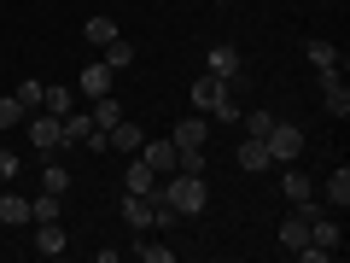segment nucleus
Returning a JSON list of instances; mask_svg holds the SVG:
<instances>
[{"label":"nucleus","mask_w":350,"mask_h":263,"mask_svg":"<svg viewBox=\"0 0 350 263\" xmlns=\"http://www.w3.org/2000/svg\"><path fill=\"white\" fill-rule=\"evenodd\" d=\"M140 140H146V129H140V123H129V117L105 129V152H140Z\"/></svg>","instance_id":"10"},{"label":"nucleus","mask_w":350,"mask_h":263,"mask_svg":"<svg viewBox=\"0 0 350 263\" xmlns=\"http://www.w3.org/2000/svg\"><path fill=\"white\" fill-rule=\"evenodd\" d=\"M170 140H175V152H204L211 147V123H204V117H181V123L170 129Z\"/></svg>","instance_id":"5"},{"label":"nucleus","mask_w":350,"mask_h":263,"mask_svg":"<svg viewBox=\"0 0 350 263\" xmlns=\"http://www.w3.org/2000/svg\"><path fill=\"white\" fill-rule=\"evenodd\" d=\"M129 251H135L140 263H170L175 258V246H152V240H140V246H129Z\"/></svg>","instance_id":"26"},{"label":"nucleus","mask_w":350,"mask_h":263,"mask_svg":"<svg viewBox=\"0 0 350 263\" xmlns=\"http://www.w3.org/2000/svg\"><path fill=\"white\" fill-rule=\"evenodd\" d=\"M304 59H310L315 71H333V64L345 71V59H338V47H333V41H304Z\"/></svg>","instance_id":"18"},{"label":"nucleus","mask_w":350,"mask_h":263,"mask_svg":"<svg viewBox=\"0 0 350 263\" xmlns=\"http://www.w3.org/2000/svg\"><path fill=\"white\" fill-rule=\"evenodd\" d=\"M59 129H64V147H82V140L94 135V117L76 105V112H64V117H59Z\"/></svg>","instance_id":"14"},{"label":"nucleus","mask_w":350,"mask_h":263,"mask_svg":"<svg viewBox=\"0 0 350 263\" xmlns=\"http://www.w3.org/2000/svg\"><path fill=\"white\" fill-rule=\"evenodd\" d=\"M88 117H94V129H100V135H105V129H111V123H123V105H117L111 94H100V100H88Z\"/></svg>","instance_id":"17"},{"label":"nucleus","mask_w":350,"mask_h":263,"mask_svg":"<svg viewBox=\"0 0 350 263\" xmlns=\"http://www.w3.org/2000/svg\"><path fill=\"white\" fill-rule=\"evenodd\" d=\"M41 181H47V193H59V199H64V188H70V170H64V164H47V170H41Z\"/></svg>","instance_id":"29"},{"label":"nucleus","mask_w":350,"mask_h":263,"mask_svg":"<svg viewBox=\"0 0 350 263\" xmlns=\"http://www.w3.org/2000/svg\"><path fill=\"white\" fill-rule=\"evenodd\" d=\"M140 158H146L158 175H170L175 170V140L170 135H163V140H140Z\"/></svg>","instance_id":"13"},{"label":"nucleus","mask_w":350,"mask_h":263,"mask_svg":"<svg viewBox=\"0 0 350 263\" xmlns=\"http://www.w3.org/2000/svg\"><path fill=\"white\" fill-rule=\"evenodd\" d=\"M152 199L170 205V211H181V216H199L204 205H211V188H204V175L170 170V175H158V193H152Z\"/></svg>","instance_id":"1"},{"label":"nucleus","mask_w":350,"mask_h":263,"mask_svg":"<svg viewBox=\"0 0 350 263\" xmlns=\"http://www.w3.org/2000/svg\"><path fill=\"white\" fill-rule=\"evenodd\" d=\"M123 188H129V193H158V170H152V164L140 158V152L129 158V170H123Z\"/></svg>","instance_id":"11"},{"label":"nucleus","mask_w":350,"mask_h":263,"mask_svg":"<svg viewBox=\"0 0 350 263\" xmlns=\"http://www.w3.org/2000/svg\"><path fill=\"white\" fill-rule=\"evenodd\" d=\"M29 223H59V193H47V199H29Z\"/></svg>","instance_id":"25"},{"label":"nucleus","mask_w":350,"mask_h":263,"mask_svg":"<svg viewBox=\"0 0 350 263\" xmlns=\"http://www.w3.org/2000/svg\"><path fill=\"white\" fill-rule=\"evenodd\" d=\"M280 193H286L292 205H298V199H315V181H310L304 170H292V164H286V181H280Z\"/></svg>","instance_id":"21"},{"label":"nucleus","mask_w":350,"mask_h":263,"mask_svg":"<svg viewBox=\"0 0 350 263\" xmlns=\"http://www.w3.org/2000/svg\"><path fill=\"white\" fill-rule=\"evenodd\" d=\"M41 112H53V117H64V112H76V88H64V82H53L47 94H41Z\"/></svg>","instance_id":"19"},{"label":"nucleus","mask_w":350,"mask_h":263,"mask_svg":"<svg viewBox=\"0 0 350 263\" xmlns=\"http://www.w3.org/2000/svg\"><path fill=\"white\" fill-rule=\"evenodd\" d=\"M315 76H321V112L327 117H350V82H345V71L333 64V71H315Z\"/></svg>","instance_id":"3"},{"label":"nucleus","mask_w":350,"mask_h":263,"mask_svg":"<svg viewBox=\"0 0 350 263\" xmlns=\"http://www.w3.org/2000/svg\"><path fill=\"white\" fill-rule=\"evenodd\" d=\"M0 223H6V228H24V223H29V199H18V193H0Z\"/></svg>","instance_id":"20"},{"label":"nucleus","mask_w":350,"mask_h":263,"mask_svg":"<svg viewBox=\"0 0 350 263\" xmlns=\"http://www.w3.org/2000/svg\"><path fill=\"white\" fill-rule=\"evenodd\" d=\"M152 205H158L152 193H129L123 188V223L129 228H152Z\"/></svg>","instance_id":"12"},{"label":"nucleus","mask_w":350,"mask_h":263,"mask_svg":"<svg viewBox=\"0 0 350 263\" xmlns=\"http://www.w3.org/2000/svg\"><path fill=\"white\" fill-rule=\"evenodd\" d=\"M41 94H47V82H36V76H29V82H18V105H24V112H36Z\"/></svg>","instance_id":"27"},{"label":"nucleus","mask_w":350,"mask_h":263,"mask_svg":"<svg viewBox=\"0 0 350 263\" xmlns=\"http://www.w3.org/2000/svg\"><path fill=\"white\" fill-rule=\"evenodd\" d=\"M262 147H269V164H292L304 152V129H292V123H275L269 135H262Z\"/></svg>","instance_id":"4"},{"label":"nucleus","mask_w":350,"mask_h":263,"mask_svg":"<svg viewBox=\"0 0 350 263\" xmlns=\"http://www.w3.org/2000/svg\"><path fill=\"white\" fill-rule=\"evenodd\" d=\"M193 105L211 112V117H222V123H234V117H239V105L228 100V82H222V76H211V71L193 76Z\"/></svg>","instance_id":"2"},{"label":"nucleus","mask_w":350,"mask_h":263,"mask_svg":"<svg viewBox=\"0 0 350 263\" xmlns=\"http://www.w3.org/2000/svg\"><path fill=\"white\" fill-rule=\"evenodd\" d=\"M18 175V152H0V181H12Z\"/></svg>","instance_id":"32"},{"label":"nucleus","mask_w":350,"mask_h":263,"mask_svg":"<svg viewBox=\"0 0 350 263\" xmlns=\"http://www.w3.org/2000/svg\"><path fill=\"white\" fill-rule=\"evenodd\" d=\"M204 71H211V76H222V82H234V76L245 71V59H239V47H234V41H216V47L204 53Z\"/></svg>","instance_id":"6"},{"label":"nucleus","mask_w":350,"mask_h":263,"mask_svg":"<svg viewBox=\"0 0 350 263\" xmlns=\"http://www.w3.org/2000/svg\"><path fill=\"white\" fill-rule=\"evenodd\" d=\"M24 105H18V94H6V100H0V129H18V123H24Z\"/></svg>","instance_id":"28"},{"label":"nucleus","mask_w":350,"mask_h":263,"mask_svg":"<svg viewBox=\"0 0 350 263\" xmlns=\"http://www.w3.org/2000/svg\"><path fill=\"white\" fill-rule=\"evenodd\" d=\"M88 41H94V47H105V41H117V24H111V12L88 18Z\"/></svg>","instance_id":"24"},{"label":"nucleus","mask_w":350,"mask_h":263,"mask_svg":"<svg viewBox=\"0 0 350 263\" xmlns=\"http://www.w3.org/2000/svg\"><path fill=\"white\" fill-rule=\"evenodd\" d=\"M64 246H70V240H64L59 223H36V251L41 258H64Z\"/></svg>","instance_id":"16"},{"label":"nucleus","mask_w":350,"mask_h":263,"mask_svg":"<svg viewBox=\"0 0 350 263\" xmlns=\"http://www.w3.org/2000/svg\"><path fill=\"white\" fill-rule=\"evenodd\" d=\"M310 246H321L327 258H338V246H345V234H338V223H333V216H321V211L310 216Z\"/></svg>","instance_id":"9"},{"label":"nucleus","mask_w":350,"mask_h":263,"mask_svg":"<svg viewBox=\"0 0 350 263\" xmlns=\"http://www.w3.org/2000/svg\"><path fill=\"white\" fill-rule=\"evenodd\" d=\"M327 199H333L338 211H345V205H350V170H345V164H338V170L327 175Z\"/></svg>","instance_id":"23"},{"label":"nucleus","mask_w":350,"mask_h":263,"mask_svg":"<svg viewBox=\"0 0 350 263\" xmlns=\"http://www.w3.org/2000/svg\"><path fill=\"white\" fill-rule=\"evenodd\" d=\"M29 147H36V152H53V147H64V129H59V117H53V112L29 117Z\"/></svg>","instance_id":"8"},{"label":"nucleus","mask_w":350,"mask_h":263,"mask_svg":"<svg viewBox=\"0 0 350 263\" xmlns=\"http://www.w3.org/2000/svg\"><path fill=\"white\" fill-rule=\"evenodd\" d=\"M111 76H117L111 64H105V59H94L82 76H76V94H82V100H100V94H111Z\"/></svg>","instance_id":"7"},{"label":"nucleus","mask_w":350,"mask_h":263,"mask_svg":"<svg viewBox=\"0 0 350 263\" xmlns=\"http://www.w3.org/2000/svg\"><path fill=\"white\" fill-rule=\"evenodd\" d=\"M135 59H140V53H135V41H123V36H117V41H105V64H111V71H129Z\"/></svg>","instance_id":"22"},{"label":"nucleus","mask_w":350,"mask_h":263,"mask_svg":"<svg viewBox=\"0 0 350 263\" xmlns=\"http://www.w3.org/2000/svg\"><path fill=\"white\" fill-rule=\"evenodd\" d=\"M239 170H245V175H262V170H269V147H262L257 135L239 140Z\"/></svg>","instance_id":"15"},{"label":"nucleus","mask_w":350,"mask_h":263,"mask_svg":"<svg viewBox=\"0 0 350 263\" xmlns=\"http://www.w3.org/2000/svg\"><path fill=\"white\" fill-rule=\"evenodd\" d=\"M175 170L181 175H204V152H175Z\"/></svg>","instance_id":"30"},{"label":"nucleus","mask_w":350,"mask_h":263,"mask_svg":"<svg viewBox=\"0 0 350 263\" xmlns=\"http://www.w3.org/2000/svg\"><path fill=\"white\" fill-rule=\"evenodd\" d=\"M269 129H275V117H269V112H245V135H269Z\"/></svg>","instance_id":"31"}]
</instances>
